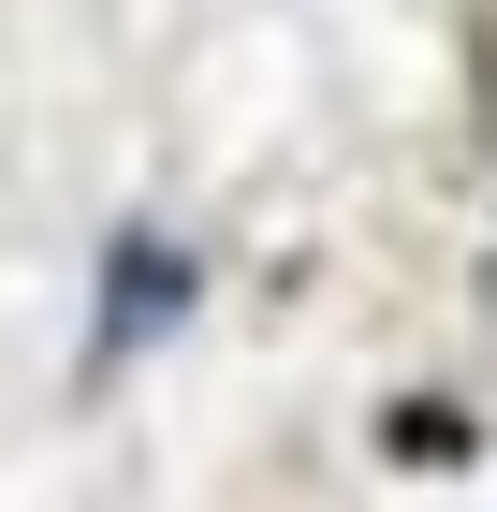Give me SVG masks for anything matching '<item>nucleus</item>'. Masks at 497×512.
Returning <instances> with one entry per match:
<instances>
[{"mask_svg":"<svg viewBox=\"0 0 497 512\" xmlns=\"http://www.w3.org/2000/svg\"><path fill=\"white\" fill-rule=\"evenodd\" d=\"M147 308H176V249L161 235H132V264H117V322H103V352H132V322Z\"/></svg>","mask_w":497,"mask_h":512,"instance_id":"obj_1","label":"nucleus"}]
</instances>
